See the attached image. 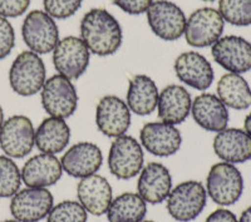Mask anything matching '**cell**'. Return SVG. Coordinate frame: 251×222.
Returning a JSON list of instances; mask_svg holds the SVG:
<instances>
[{
    "label": "cell",
    "instance_id": "obj_1",
    "mask_svg": "<svg viewBox=\"0 0 251 222\" xmlns=\"http://www.w3.org/2000/svg\"><path fill=\"white\" fill-rule=\"evenodd\" d=\"M80 39L91 53L100 57L114 54L122 44L118 20L106 9H91L80 22Z\"/></svg>",
    "mask_w": 251,
    "mask_h": 222
},
{
    "label": "cell",
    "instance_id": "obj_2",
    "mask_svg": "<svg viewBox=\"0 0 251 222\" xmlns=\"http://www.w3.org/2000/svg\"><path fill=\"white\" fill-rule=\"evenodd\" d=\"M46 66L39 54L31 50L22 51L9 71V83L22 97H30L42 91L46 83Z\"/></svg>",
    "mask_w": 251,
    "mask_h": 222
},
{
    "label": "cell",
    "instance_id": "obj_3",
    "mask_svg": "<svg viewBox=\"0 0 251 222\" xmlns=\"http://www.w3.org/2000/svg\"><path fill=\"white\" fill-rule=\"evenodd\" d=\"M244 191V178L239 168L227 162L216 163L206 179V192L215 203L231 206L240 199Z\"/></svg>",
    "mask_w": 251,
    "mask_h": 222
},
{
    "label": "cell",
    "instance_id": "obj_4",
    "mask_svg": "<svg viewBox=\"0 0 251 222\" xmlns=\"http://www.w3.org/2000/svg\"><path fill=\"white\" fill-rule=\"evenodd\" d=\"M207 202V192L199 181H185L171 190L167 211L178 222H191L200 216Z\"/></svg>",
    "mask_w": 251,
    "mask_h": 222
},
{
    "label": "cell",
    "instance_id": "obj_5",
    "mask_svg": "<svg viewBox=\"0 0 251 222\" xmlns=\"http://www.w3.org/2000/svg\"><path fill=\"white\" fill-rule=\"evenodd\" d=\"M42 105L50 117L66 120L78 108V93L71 79L60 74L46 80L42 88Z\"/></svg>",
    "mask_w": 251,
    "mask_h": 222
},
{
    "label": "cell",
    "instance_id": "obj_6",
    "mask_svg": "<svg viewBox=\"0 0 251 222\" xmlns=\"http://www.w3.org/2000/svg\"><path fill=\"white\" fill-rule=\"evenodd\" d=\"M142 146L131 136L114 138L108 153L109 172L118 179H131L137 176L143 168Z\"/></svg>",
    "mask_w": 251,
    "mask_h": 222
},
{
    "label": "cell",
    "instance_id": "obj_7",
    "mask_svg": "<svg viewBox=\"0 0 251 222\" xmlns=\"http://www.w3.org/2000/svg\"><path fill=\"white\" fill-rule=\"evenodd\" d=\"M22 35L26 47L37 54L50 53L59 42L57 23L42 10H33L26 15L22 26Z\"/></svg>",
    "mask_w": 251,
    "mask_h": 222
},
{
    "label": "cell",
    "instance_id": "obj_8",
    "mask_svg": "<svg viewBox=\"0 0 251 222\" xmlns=\"http://www.w3.org/2000/svg\"><path fill=\"white\" fill-rule=\"evenodd\" d=\"M225 20L214 8L197 9L186 20L185 38L191 47L214 46L223 35Z\"/></svg>",
    "mask_w": 251,
    "mask_h": 222
},
{
    "label": "cell",
    "instance_id": "obj_9",
    "mask_svg": "<svg viewBox=\"0 0 251 222\" xmlns=\"http://www.w3.org/2000/svg\"><path fill=\"white\" fill-rule=\"evenodd\" d=\"M146 13L151 30L162 40L174 42L185 33L186 17L177 4L169 0H157Z\"/></svg>",
    "mask_w": 251,
    "mask_h": 222
},
{
    "label": "cell",
    "instance_id": "obj_10",
    "mask_svg": "<svg viewBox=\"0 0 251 222\" xmlns=\"http://www.w3.org/2000/svg\"><path fill=\"white\" fill-rule=\"evenodd\" d=\"M89 57L91 51L84 42L71 35L58 42L53 50V64L60 75L75 80L88 68Z\"/></svg>",
    "mask_w": 251,
    "mask_h": 222
},
{
    "label": "cell",
    "instance_id": "obj_11",
    "mask_svg": "<svg viewBox=\"0 0 251 222\" xmlns=\"http://www.w3.org/2000/svg\"><path fill=\"white\" fill-rule=\"evenodd\" d=\"M35 146L34 125L25 116H13L0 129V148L10 158H23Z\"/></svg>",
    "mask_w": 251,
    "mask_h": 222
},
{
    "label": "cell",
    "instance_id": "obj_12",
    "mask_svg": "<svg viewBox=\"0 0 251 222\" xmlns=\"http://www.w3.org/2000/svg\"><path fill=\"white\" fill-rule=\"evenodd\" d=\"M53 195L47 188H31L18 191L10 202V212L19 222H39L53 208Z\"/></svg>",
    "mask_w": 251,
    "mask_h": 222
},
{
    "label": "cell",
    "instance_id": "obj_13",
    "mask_svg": "<svg viewBox=\"0 0 251 222\" xmlns=\"http://www.w3.org/2000/svg\"><path fill=\"white\" fill-rule=\"evenodd\" d=\"M211 54L219 66L231 73L243 74L251 69V44L243 37L220 38L212 46Z\"/></svg>",
    "mask_w": 251,
    "mask_h": 222
},
{
    "label": "cell",
    "instance_id": "obj_14",
    "mask_svg": "<svg viewBox=\"0 0 251 222\" xmlns=\"http://www.w3.org/2000/svg\"><path fill=\"white\" fill-rule=\"evenodd\" d=\"M96 124L102 134L111 138L123 136L131 125V111L117 96H106L96 108Z\"/></svg>",
    "mask_w": 251,
    "mask_h": 222
},
{
    "label": "cell",
    "instance_id": "obj_15",
    "mask_svg": "<svg viewBox=\"0 0 251 222\" xmlns=\"http://www.w3.org/2000/svg\"><path fill=\"white\" fill-rule=\"evenodd\" d=\"M140 140L146 151L157 157L172 156L182 145V137L176 125L161 121L146 123L140 132Z\"/></svg>",
    "mask_w": 251,
    "mask_h": 222
},
{
    "label": "cell",
    "instance_id": "obj_16",
    "mask_svg": "<svg viewBox=\"0 0 251 222\" xmlns=\"http://www.w3.org/2000/svg\"><path fill=\"white\" fill-rule=\"evenodd\" d=\"M177 78L191 88L206 91L214 82L215 73L211 63L197 51H185L175 60Z\"/></svg>",
    "mask_w": 251,
    "mask_h": 222
},
{
    "label": "cell",
    "instance_id": "obj_17",
    "mask_svg": "<svg viewBox=\"0 0 251 222\" xmlns=\"http://www.w3.org/2000/svg\"><path fill=\"white\" fill-rule=\"evenodd\" d=\"M102 162L100 148L92 142L75 143L60 160L63 171L75 178H84L94 174L100 168Z\"/></svg>",
    "mask_w": 251,
    "mask_h": 222
},
{
    "label": "cell",
    "instance_id": "obj_18",
    "mask_svg": "<svg viewBox=\"0 0 251 222\" xmlns=\"http://www.w3.org/2000/svg\"><path fill=\"white\" fill-rule=\"evenodd\" d=\"M137 182L138 195L151 205L163 202L172 190V177L162 163L151 162L142 168Z\"/></svg>",
    "mask_w": 251,
    "mask_h": 222
},
{
    "label": "cell",
    "instance_id": "obj_19",
    "mask_svg": "<svg viewBox=\"0 0 251 222\" xmlns=\"http://www.w3.org/2000/svg\"><path fill=\"white\" fill-rule=\"evenodd\" d=\"M20 172L26 187L47 188L62 178L63 167L54 154L40 153L26 161Z\"/></svg>",
    "mask_w": 251,
    "mask_h": 222
},
{
    "label": "cell",
    "instance_id": "obj_20",
    "mask_svg": "<svg viewBox=\"0 0 251 222\" xmlns=\"http://www.w3.org/2000/svg\"><path fill=\"white\" fill-rule=\"evenodd\" d=\"M77 196L84 210L94 216L107 214L112 202V187L104 177L91 174L80 179L77 186Z\"/></svg>",
    "mask_w": 251,
    "mask_h": 222
},
{
    "label": "cell",
    "instance_id": "obj_21",
    "mask_svg": "<svg viewBox=\"0 0 251 222\" xmlns=\"http://www.w3.org/2000/svg\"><path fill=\"white\" fill-rule=\"evenodd\" d=\"M191 114L195 122L208 132H219L227 128L228 111L220 98L211 93H202L192 100Z\"/></svg>",
    "mask_w": 251,
    "mask_h": 222
},
{
    "label": "cell",
    "instance_id": "obj_22",
    "mask_svg": "<svg viewBox=\"0 0 251 222\" xmlns=\"http://www.w3.org/2000/svg\"><path fill=\"white\" fill-rule=\"evenodd\" d=\"M192 99L187 89L177 84L163 88L158 96L157 114L161 122L176 125L187 120L191 113Z\"/></svg>",
    "mask_w": 251,
    "mask_h": 222
},
{
    "label": "cell",
    "instance_id": "obj_23",
    "mask_svg": "<svg viewBox=\"0 0 251 222\" xmlns=\"http://www.w3.org/2000/svg\"><path fill=\"white\" fill-rule=\"evenodd\" d=\"M214 151L224 162L245 163L251 160V137L244 129L225 128L214 138Z\"/></svg>",
    "mask_w": 251,
    "mask_h": 222
},
{
    "label": "cell",
    "instance_id": "obj_24",
    "mask_svg": "<svg viewBox=\"0 0 251 222\" xmlns=\"http://www.w3.org/2000/svg\"><path fill=\"white\" fill-rule=\"evenodd\" d=\"M160 92L152 78L137 74L131 78L127 91V105L137 116H149L157 108Z\"/></svg>",
    "mask_w": 251,
    "mask_h": 222
},
{
    "label": "cell",
    "instance_id": "obj_25",
    "mask_svg": "<svg viewBox=\"0 0 251 222\" xmlns=\"http://www.w3.org/2000/svg\"><path fill=\"white\" fill-rule=\"evenodd\" d=\"M71 140V128L64 120L46 118L35 131V146L42 153L63 152Z\"/></svg>",
    "mask_w": 251,
    "mask_h": 222
},
{
    "label": "cell",
    "instance_id": "obj_26",
    "mask_svg": "<svg viewBox=\"0 0 251 222\" xmlns=\"http://www.w3.org/2000/svg\"><path fill=\"white\" fill-rule=\"evenodd\" d=\"M217 97L231 109L245 111L251 105V88L240 74L227 73L217 83Z\"/></svg>",
    "mask_w": 251,
    "mask_h": 222
},
{
    "label": "cell",
    "instance_id": "obj_27",
    "mask_svg": "<svg viewBox=\"0 0 251 222\" xmlns=\"http://www.w3.org/2000/svg\"><path fill=\"white\" fill-rule=\"evenodd\" d=\"M147 214V205L142 197L133 192H125L112 199L107 211L109 222H141Z\"/></svg>",
    "mask_w": 251,
    "mask_h": 222
},
{
    "label": "cell",
    "instance_id": "obj_28",
    "mask_svg": "<svg viewBox=\"0 0 251 222\" xmlns=\"http://www.w3.org/2000/svg\"><path fill=\"white\" fill-rule=\"evenodd\" d=\"M219 13L232 25H251V0H220Z\"/></svg>",
    "mask_w": 251,
    "mask_h": 222
},
{
    "label": "cell",
    "instance_id": "obj_29",
    "mask_svg": "<svg viewBox=\"0 0 251 222\" xmlns=\"http://www.w3.org/2000/svg\"><path fill=\"white\" fill-rule=\"evenodd\" d=\"M22 172L8 156H0V197H13L22 185Z\"/></svg>",
    "mask_w": 251,
    "mask_h": 222
},
{
    "label": "cell",
    "instance_id": "obj_30",
    "mask_svg": "<svg viewBox=\"0 0 251 222\" xmlns=\"http://www.w3.org/2000/svg\"><path fill=\"white\" fill-rule=\"evenodd\" d=\"M88 212L77 201H63L53 206L47 222H87Z\"/></svg>",
    "mask_w": 251,
    "mask_h": 222
},
{
    "label": "cell",
    "instance_id": "obj_31",
    "mask_svg": "<svg viewBox=\"0 0 251 222\" xmlns=\"http://www.w3.org/2000/svg\"><path fill=\"white\" fill-rule=\"evenodd\" d=\"M83 0H43L47 14L55 19H67L75 15Z\"/></svg>",
    "mask_w": 251,
    "mask_h": 222
},
{
    "label": "cell",
    "instance_id": "obj_32",
    "mask_svg": "<svg viewBox=\"0 0 251 222\" xmlns=\"http://www.w3.org/2000/svg\"><path fill=\"white\" fill-rule=\"evenodd\" d=\"M15 46L14 28L6 18L0 17V60L8 57Z\"/></svg>",
    "mask_w": 251,
    "mask_h": 222
},
{
    "label": "cell",
    "instance_id": "obj_33",
    "mask_svg": "<svg viewBox=\"0 0 251 222\" xmlns=\"http://www.w3.org/2000/svg\"><path fill=\"white\" fill-rule=\"evenodd\" d=\"M30 0H0V17L17 18L29 8Z\"/></svg>",
    "mask_w": 251,
    "mask_h": 222
},
{
    "label": "cell",
    "instance_id": "obj_34",
    "mask_svg": "<svg viewBox=\"0 0 251 222\" xmlns=\"http://www.w3.org/2000/svg\"><path fill=\"white\" fill-rule=\"evenodd\" d=\"M114 5L131 15H140L146 13L153 3V0H112Z\"/></svg>",
    "mask_w": 251,
    "mask_h": 222
},
{
    "label": "cell",
    "instance_id": "obj_35",
    "mask_svg": "<svg viewBox=\"0 0 251 222\" xmlns=\"http://www.w3.org/2000/svg\"><path fill=\"white\" fill-rule=\"evenodd\" d=\"M205 222H239L234 212L226 210V208H219L208 215Z\"/></svg>",
    "mask_w": 251,
    "mask_h": 222
},
{
    "label": "cell",
    "instance_id": "obj_36",
    "mask_svg": "<svg viewBox=\"0 0 251 222\" xmlns=\"http://www.w3.org/2000/svg\"><path fill=\"white\" fill-rule=\"evenodd\" d=\"M239 222H251V206L246 208L243 214H241Z\"/></svg>",
    "mask_w": 251,
    "mask_h": 222
},
{
    "label": "cell",
    "instance_id": "obj_37",
    "mask_svg": "<svg viewBox=\"0 0 251 222\" xmlns=\"http://www.w3.org/2000/svg\"><path fill=\"white\" fill-rule=\"evenodd\" d=\"M244 128H245L244 131L251 137V113H249L248 116H246L245 121H244Z\"/></svg>",
    "mask_w": 251,
    "mask_h": 222
},
{
    "label": "cell",
    "instance_id": "obj_38",
    "mask_svg": "<svg viewBox=\"0 0 251 222\" xmlns=\"http://www.w3.org/2000/svg\"><path fill=\"white\" fill-rule=\"evenodd\" d=\"M4 123V111L1 108V105H0V129H1V125Z\"/></svg>",
    "mask_w": 251,
    "mask_h": 222
},
{
    "label": "cell",
    "instance_id": "obj_39",
    "mask_svg": "<svg viewBox=\"0 0 251 222\" xmlns=\"http://www.w3.org/2000/svg\"><path fill=\"white\" fill-rule=\"evenodd\" d=\"M1 222H19V221H17V220H5V221H1Z\"/></svg>",
    "mask_w": 251,
    "mask_h": 222
},
{
    "label": "cell",
    "instance_id": "obj_40",
    "mask_svg": "<svg viewBox=\"0 0 251 222\" xmlns=\"http://www.w3.org/2000/svg\"><path fill=\"white\" fill-rule=\"evenodd\" d=\"M202 1H215V0H202Z\"/></svg>",
    "mask_w": 251,
    "mask_h": 222
},
{
    "label": "cell",
    "instance_id": "obj_41",
    "mask_svg": "<svg viewBox=\"0 0 251 222\" xmlns=\"http://www.w3.org/2000/svg\"><path fill=\"white\" fill-rule=\"evenodd\" d=\"M141 222H154V221H141Z\"/></svg>",
    "mask_w": 251,
    "mask_h": 222
}]
</instances>
